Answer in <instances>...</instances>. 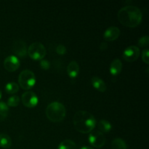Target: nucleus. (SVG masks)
Masks as SVG:
<instances>
[{
    "instance_id": "nucleus-1",
    "label": "nucleus",
    "mask_w": 149,
    "mask_h": 149,
    "mask_svg": "<svg viewBox=\"0 0 149 149\" xmlns=\"http://www.w3.org/2000/svg\"><path fill=\"white\" fill-rule=\"evenodd\" d=\"M142 18V12L135 6H125L118 12L119 21L123 26L130 28L137 27L141 23Z\"/></svg>"
},
{
    "instance_id": "nucleus-2",
    "label": "nucleus",
    "mask_w": 149,
    "mask_h": 149,
    "mask_svg": "<svg viewBox=\"0 0 149 149\" xmlns=\"http://www.w3.org/2000/svg\"><path fill=\"white\" fill-rule=\"evenodd\" d=\"M73 124L78 132L81 133H90L95 127L97 122L93 114L86 111H79L74 114Z\"/></svg>"
},
{
    "instance_id": "nucleus-3",
    "label": "nucleus",
    "mask_w": 149,
    "mask_h": 149,
    "mask_svg": "<svg viewBox=\"0 0 149 149\" xmlns=\"http://www.w3.org/2000/svg\"><path fill=\"white\" fill-rule=\"evenodd\" d=\"M66 114L65 108L60 102H52L46 109V116L52 122H60L63 120Z\"/></svg>"
},
{
    "instance_id": "nucleus-4",
    "label": "nucleus",
    "mask_w": 149,
    "mask_h": 149,
    "mask_svg": "<svg viewBox=\"0 0 149 149\" xmlns=\"http://www.w3.org/2000/svg\"><path fill=\"white\" fill-rule=\"evenodd\" d=\"M19 86L23 90H29L36 84V77L33 71L26 69L20 72L18 77Z\"/></svg>"
},
{
    "instance_id": "nucleus-5",
    "label": "nucleus",
    "mask_w": 149,
    "mask_h": 149,
    "mask_svg": "<svg viewBox=\"0 0 149 149\" xmlns=\"http://www.w3.org/2000/svg\"><path fill=\"white\" fill-rule=\"evenodd\" d=\"M47 53L46 48L40 42H33L29 47L27 54L31 59L41 61L45 57Z\"/></svg>"
},
{
    "instance_id": "nucleus-6",
    "label": "nucleus",
    "mask_w": 149,
    "mask_h": 149,
    "mask_svg": "<svg viewBox=\"0 0 149 149\" xmlns=\"http://www.w3.org/2000/svg\"><path fill=\"white\" fill-rule=\"evenodd\" d=\"M89 143L93 147L97 148H100L106 143V137L104 134L98 130L92 131L89 135Z\"/></svg>"
},
{
    "instance_id": "nucleus-7",
    "label": "nucleus",
    "mask_w": 149,
    "mask_h": 149,
    "mask_svg": "<svg viewBox=\"0 0 149 149\" xmlns=\"http://www.w3.org/2000/svg\"><path fill=\"white\" fill-rule=\"evenodd\" d=\"M21 101L23 106L27 108H34L37 106L39 99L33 91H26L22 95Z\"/></svg>"
},
{
    "instance_id": "nucleus-8",
    "label": "nucleus",
    "mask_w": 149,
    "mask_h": 149,
    "mask_svg": "<svg viewBox=\"0 0 149 149\" xmlns=\"http://www.w3.org/2000/svg\"><path fill=\"white\" fill-rule=\"evenodd\" d=\"M140 54H141V51L139 48L135 45H132V46L127 47L124 50L122 57L124 60L127 62H134L139 58Z\"/></svg>"
},
{
    "instance_id": "nucleus-9",
    "label": "nucleus",
    "mask_w": 149,
    "mask_h": 149,
    "mask_svg": "<svg viewBox=\"0 0 149 149\" xmlns=\"http://www.w3.org/2000/svg\"><path fill=\"white\" fill-rule=\"evenodd\" d=\"M20 65V60L15 55L7 56L4 61V68L10 72H13V71H15L16 70L18 69Z\"/></svg>"
},
{
    "instance_id": "nucleus-10",
    "label": "nucleus",
    "mask_w": 149,
    "mask_h": 149,
    "mask_svg": "<svg viewBox=\"0 0 149 149\" xmlns=\"http://www.w3.org/2000/svg\"><path fill=\"white\" fill-rule=\"evenodd\" d=\"M27 46L26 44L22 40H17L13 42V52L16 55V57L25 58L27 55Z\"/></svg>"
},
{
    "instance_id": "nucleus-11",
    "label": "nucleus",
    "mask_w": 149,
    "mask_h": 149,
    "mask_svg": "<svg viewBox=\"0 0 149 149\" xmlns=\"http://www.w3.org/2000/svg\"><path fill=\"white\" fill-rule=\"evenodd\" d=\"M120 35V30L116 26H111L108 28L104 32L103 34V38L105 40L108 42H113L116 39H118V37Z\"/></svg>"
},
{
    "instance_id": "nucleus-12",
    "label": "nucleus",
    "mask_w": 149,
    "mask_h": 149,
    "mask_svg": "<svg viewBox=\"0 0 149 149\" xmlns=\"http://www.w3.org/2000/svg\"><path fill=\"white\" fill-rule=\"evenodd\" d=\"M91 84L95 90H97L99 92H101V93H104L107 90V86H106L104 81L101 79L100 77H96V76L92 77Z\"/></svg>"
},
{
    "instance_id": "nucleus-13",
    "label": "nucleus",
    "mask_w": 149,
    "mask_h": 149,
    "mask_svg": "<svg viewBox=\"0 0 149 149\" xmlns=\"http://www.w3.org/2000/svg\"><path fill=\"white\" fill-rule=\"evenodd\" d=\"M67 73L70 78L75 79L79 74V65L75 61H72L69 63L67 66Z\"/></svg>"
},
{
    "instance_id": "nucleus-14",
    "label": "nucleus",
    "mask_w": 149,
    "mask_h": 149,
    "mask_svg": "<svg viewBox=\"0 0 149 149\" xmlns=\"http://www.w3.org/2000/svg\"><path fill=\"white\" fill-rule=\"evenodd\" d=\"M122 69V63L120 59H114L111 62L110 65V68H109V70H110V73L111 75L116 76L119 75L121 73Z\"/></svg>"
},
{
    "instance_id": "nucleus-15",
    "label": "nucleus",
    "mask_w": 149,
    "mask_h": 149,
    "mask_svg": "<svg viewBox=\"0 0 149 149\" xmlns=\"http://www.w3.org/2000/svg\"><path fill=\"white\" fill-rule=\"evenodd\" d=\"M97 127H98V131H100L102 133H106V132H110L112 126L109 121L102 119L97 122Z\"/></svg>"
},
{
    "instance_id": "nucleus-16",
    "label": "nucleus",
    "mask_w": 149,
    "mask_h": 149,
    "mask_svg": "<svg viewBox=\"0 0 149 149\" xmlns=\"http://www.w3.org/2000/svg\"><path fill=\"white\" fill-rule=\"evenodd\" d=\"M12 145V140L7 134H0V147L3 148H10Z\"/></svg>"
},
{
    "instance_id": "nucleus-17",
    "label": "nucleus",
    "mask_w": 149,
    "mask_h": 149,
    "mask_svg": "<svg viewBox=\"0 0 149 149\" xmlns=\"http://www.w3.org/2000/svg\"><path fill=\"white\" fill-rule=\"evenodd\" d=\"M112 149H127V144L122 138H115L111 143Z\"/></svg>"
},
{
    "instance_id": "nucleus-18",
    "label": "nucleus",
    "mask_w": 149,
    "mask_h": 149,
    "mask_svg": "<svg viewBox=\"0 0 149 149\" xmlns=\"http://www.w3.org/2000/svg\"><path fill=\"white\" fill-rule=\"evenodd\" d=\"M58 149H77V145L71 140H65L58 146Z\"/></svg>"
},
{
    "instance_id": "nucleus-19",
    "label": "nucleus",
    "mask_w": 149,
    "mask_h": 149,
    "mask_svg": "<svg viewBox=\"0 0 149 149\" xmlns=\"http://www.w3.org/2000/svg\"><path fill=\"white\" fill-rule=\"evenodd\" d=\"M9 113V107L4 102H0V121H3L7 118Z\"/></svg>"
},
{
    "instance_id": "nucleus-20",
    "label": "nucleus",
    "mask_w": 149,
    "mask_h": 149,
    "mask_svg": "<svg viewBox=\"0 0 149 149\" xmlns=\"http://www.w3.org/2000/svg\"><path fill=\"white\" fill-rule=\"evenodd\" d=\"M5 91L8 94H15L19 91V85L15 82H9L5 86Z\"/></svg>"
},
{
    "instance_id": "nucleus-21",
    "label": "nucleus",
    "mask_w": 149,
    "mask_h": 149,
    "mask_svg": "<svg viewBox=\"0 0 149 149\" xmlns=\"http://www.w3.org/2000/svg\"><path fill=\"white\" fill-rule=\"evenodd\" d=\"M20 101V97L17 95H13L10 97H9L8 100H7V105L8 106V107H16L19 105Z\"/></svg>"
},
{
    "instance_id": "nucleus-22",
    "label": "nucleus",
    "mask_w": 149,
    "mask_h": 149,
    "mask_svg": "<svg viewBox=\"0 0 149 149\" xmlns=\"http://www.w3.org/2000/svg\"><path fill=\"white\" fill-rule=\"evenodd\" d=\"M138 45H139V47H148L149 44V37L148 36H142V37L138 40Z\"/></svg>"
},
{
    "instance_id": "nucleus-23",
    "label": "nucleus",
    "mask_w": 149,
    "mask_h": 149,
    "mask_svg": "<svg viewBox=\"0 0 149 149\" xmlns=\"http://www.w3.org/2000/svg\"><path fill=\"white\" fill-rule=\"evenodd\" d=\"M149 50L148 49H144L142 52V55H141V58H142V61L145 63L146 64L148 65L149 64Z\"/></svg>"
},
{
    "instance_id": "nucleus-24",
    "label": "nucleus",
    "mask_w": 149,
    "mask_h": 149,
    "mask_svg": "<svg viewBox=\"0 0 149 149\" xmlns=\"http://www.w3.org/2000/svg\"><path fill=\"white\" fill-rule=\"evenodd\" d=\"M57 54L60 55H63L66 52V47L63 45H58L56 47Z\"/></svg>"
},
{
    "instance_id": "nucleus-25",
    "label": "nucleus",
    "mask_w": 149,
    "mask_h": 149,
    "mask_svg": "<svg viewBox=\"0 0 149 149\" xmlns=\"http://www.w3.org/2000/svg\"><path fill=\"white\" fill-rule=\"evenodd\" d=\"M40 66L42 69L48 70L49 68V67H50V63H49V61H47V60L42 59L40 61Z\"/></svg>"
},
{
    "instance_id": "nucleus-26",
    "label": "nucleus",
    "mask_w": 149,
    "mask_h": 149,
    "mask_svg": "<svg viewBox=\"0 0 149 149\" xmlns=\"http://www.w3.org/2000/svg\"><path fill=\"white\" fill-rule=\"evenodd\" d=\"M100 49H103V50H104L105 49H106V47H107V44L106 43V42H102L101 45H100Z\"/></svg>"
},
{
    "instance_id": "nucleus-27",
    "label": "nucleus",
    "mask_w": 149,
    "mask_h": 149,
    "mask_svg": "<svg viewBox=\"0 0 149 149\" xmlns=\"http://www.w3.org/2000/svg\"><path fill=\"white\" fill-rule=\"evenodd\" d=\"M80 149H94L93 148H91V147H88V146H84L82 147V148H81Z\"/></svg>"
},
{
    "instance_id": "nucleus-28",
    "label": "nucleus",
    "mask_w": 149,
    "mask_h": 149,
    "mask_svg": "<svg viewBox=\"0 0 149 149\" xmlns=\"http://www.w3.org/2000/svg\"><path fill=\"white\" fill-rule=\"evenodd\" d=\"M1 90H0V99H1Z\"/></svg>"
}]
</instances>
